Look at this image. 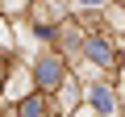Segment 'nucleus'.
Listing matches in <instances>:
<instances>
[{
    "label": "nucleus",
    "instance_id": "f257e3e1",
    "mask_svg": "<svg viewBox=\"0 0 125 117\" xmlns=\"http://www.w3.org/2000/svg\"><path fill=\"white\" fill-rule=\"evenodd\" d=\"M62 75V67H58V58H42V67H38V80L42 84H54Z\"/></svg>",
    "mask_w": 125,
    "mask_h": 117
},
{
    "label": "nucleus",
    "instance_id": "7ed1b4c3",
    "mask_svg": "<svg viewBox=\"0 0 125 117\" xmlns=\"http://www.w3.org/2000/svg\"><path fill=\"white\" fill-rule=\"evenodd\" d=\"M92 105L108 113V109H113V96H108V88H100V84H96V88H92Z\"/></svg>",
    "mask_w": 125,
    "mask_h": 117
},
{
    "label": "nucleus",
    "instance_id": "20e7f679",
    "mask_svg": "<svg viewBox=\"0 0 125 117\" xmlns=\"http://www.w3.org/2000/svg\"><path fill=\"white\" fill-rule=\"evenodd\" d=\"M21 117H42V100H25V109H21Z\"/></svg>",
    "mask_w": 125,
    "mask_h": 117
},
{
    "label": "nucleus",
    "instance_id": "39448f33",
    "mask_svg": "<svg viewBox=\"0 0 125 117\" xmlns=\"http://www.w3.org/2000/svg\"><path fill=\"white\" fill-rule=\"evenodd\" d=\"M79 4H104V0H79Z\"/></svg>",
    "mask_w": 125,
    "mask_h": 117
},
{
    "label": "nucleus",
    "instance_id": "f03ea898",
    "mask_svg": "<svg viewBox=\"0 0 125 117\" xmlns=\"http://www.w3.org/2000/svg\"><path fill=\"white\" fill-rule=\"evenodd\" d=\"M83 50L96 58V63H108V58H113V54H108V46H104V42H96V38H88V42H83Z\"/></svg>",
    "mask_w": 125,
    "mask_h": 117
}]
</instances>
